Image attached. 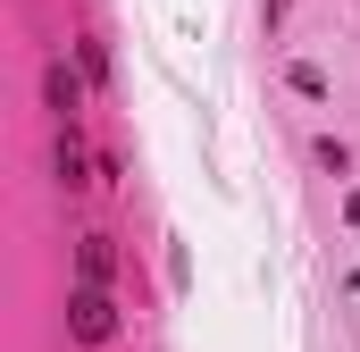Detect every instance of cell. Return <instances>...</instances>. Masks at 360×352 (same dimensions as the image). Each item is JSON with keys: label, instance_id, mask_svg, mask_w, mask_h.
Here are the masks:
<instances>
[{"label": "cell", "instance_id": "1", "mask_svg": "<svg viewBox=\"0 0 360 352\" xmlns=\"http://www.w3.org/2000/svg\"><path fill=\"white\" fill-rule=\"evenodd\" d=\"M68 327H76V344H109V336H117V310H109L101 285H76V294H68Z\"/></svg>", "mask_w": 360, "mask_h": 352}, {"label": "cell", "instance_id": "2", "mask_svg": "<svg viewBox=\"0 0 360 352\" xmlns=\"http://www.w3.org/2000/svg\"><path fill=\"white\" fill-rule=\"evenodd\" d=\"M42 101H51L59 118H76V109H84V84H76L68 68H51V76H42Z\"/></svg>", "mask_w": 360, "mask_h": 352}, {"label": "cell", "instance_id": "3", "mask_svg": "<svg viewBox=\"0 0 360 352\" xmlns=\"http://www.w3.org/2000/svg\"><path fill=\"white\" fill-rule=\"evenodd\" d=\"M76 260H84V285H109V268H117V260H109V244H101V235H84V252H76Z\"/></svg>", "mask_w": 360, "mask_h": 352}]
</instances>
